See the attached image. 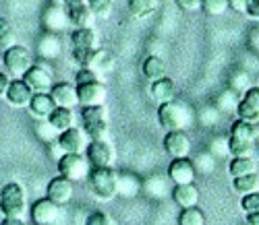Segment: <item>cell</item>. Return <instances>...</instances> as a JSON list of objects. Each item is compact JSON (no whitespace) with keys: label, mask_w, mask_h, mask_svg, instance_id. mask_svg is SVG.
<instances>
[{"label":"cell","mask_w":259,"mask_h":225,"mask_svg":"<svg viewBox=\"0 0 259 225\" xmlns=\"http://www.w3.org/2000/svg\"><path fill=\"white\" fill-rule=\"evenodd\" d=\"M158 122L166 130H189L195 124V111L189 103L172 99L158 105Z\"/></svg>","instance_id":"cell-1"},{"label":"cell","mask_w":259,"mask_h":225,"mask_svg":"<svg viewBox=\"0 0 259 225\" xmlns=\"http://www.w3.org/2000/svg\"><path fill=\"white\" fill-rule=\"evenodd\" d=\"M90 188L96 198L100 200H112L116 196V184H118V172L108 165V167H92L90 170Z\"/></svg>","instance_id":"cell-2"},{"label":"cell","mask_w":259,"mask_h":225,"mask_svg":"<svg viewBox=\"0 0 259 225\" xmlns=\"http://www.w3.org/2000/svg\"><path fill=\"white\" fill-rule=\"evenodd\" d=\"M27 209V192L19 182H9L0 188V213L5 217L23 219Z\"/></svg>","instance_id":"cell-3"},{"label":"cell","mask_w":259,"mask_h":225,"mask_svg":"<svg viewBox=\"0 0 259 225\" xmlns=\"http://www.w3.org/2000/svg\"><path fill=\"white\" fill-rule=\"evenodd\" d=\"M228 149L232 157L251 155L255 149V130L251 124L236 118L228 130Z\"/></svg>","instance_id":"cell-4"},{"label":"cell","mask_w":259,"mask_h":225,"mask_svg":"<svg viewBox=\"0 0 259 225\" xmlns=\"http://www.w3.org/2000/svg\"><path fill=\"white\" fill-rule=\"evenodd\" d=\"M81 126L90 141H108V118L104 105L81 107Z\"/></svg>","instance_id":"cell-5"},{"label":"cell","mask_w":259,"mask_h":225,"mask_svg":"<svg viewBox=\"0 0 259 225\" xmlns=\"http://www.w3.org/2000/svg\"><path fill=\"white\" fill-rule=\"evenodd\" d=\"M33 54L29 48L21 46V43H13V46H9L5 52H3V64H5V71L15 77V79H21L27 69L33 64Z\"/></svg>","instance_id":"cell-6"},{"label":"cell","mask_w":259,"mask_h":225,"mask_svg":"<svg viewBox=\"0 0 259 225\" xmlns=\"http://www.w3.org/2000/svg\"><path fill=\"white\" fill-rule=\"evenodd\" d=\"M58 176H64L71 182H79V180H85L90 176V161L85 153H62L58 157V163H56Z\"/></svg>","instance_id":"cell-7"},{"label":"cell","mask_w":259,"mask_h":225,"mask_svg":"<svg viewBox=\"0 0 259 225\" xmlns=\"http://www.w3.org/2000/svg\"><path fill=\"white\" fill-rule=\"evenodd\" d=\"M90 139L85 134L83 128H77V126H71L67 130L58 132L56 137V147L62 153H85V147H88Z\"/></svg>","instance_id":"cell-8"},{"label":"cell","mask_w":259,"mask_h":225,"mask_svg":"<svg viewBox=\"0 0 259 225\" xmlns=\"http://www.w3.org/2000/svg\"><path fill=\"white\" fill-rule=\"evenodd\" d=\"M21 79L29 85V89L33 93H50V89L54 85L52 71L48 69L46 64H37V62H33L27 69V73Z\"/></svg>","instance_id":"cell-9"},{"label":"cell","mask_w":259,"mask_h":225,"mask_svg":"<svg viewBox=\"0 0 259 225\" xmlns=\"http://www.w3.org/2000/svg\"><path fill=\"white\" fill-rule=\"evenodd\" d=\"M62 9L67 11L69 17V25L73 27H94L96 15L92 13V9L88 7L85 0H60Z\"/></svg>","instance_id":"cell-10"},{"label":"cell","mask_w":259,"mask_h":225,"mask_svg":"<svg viewBox=\"0 0 259 225\" xmlns=\"http://www.w3.org/2000/svg\"><path fill=\"white\" fill-rule=\"evenodd\" d=\"M77 97L81 107H90V105H104L108 99V89L102 81L94 83H83L77 85Z\"/></svg>","instance_id":"cell-11"},{"label":"cell","mask_w":259,"mask_h":225,"mask_svg":"<svg viewBox=\"0 0 259 225\" xmlns=\"http://www.w3.org/2000/svg\"><path fill=\"white\" fill-rule=\"evenodd\" d=\"M162 143H164L166 153L172 157V159L191 155V139H189L187 130H166Z\"/></svg>","instance_id":"cell-12"},{"label":"cell","mask_w":259,"mask_h":225,"mask_svg":"<svg viewBox=\"0 0 259 225\" xmlns=\"http://www.w3.org/2000/svg\"><path fill=\"white\" fill-rule=\"evenodd\" d=\"M85 157L92 167H108L114 161V149L108 141H90L85 147Z\"/></svg>","instance_id":"cell-13"},{"label":"cell","mask_w":259,"mask_h":225,"mask_svg":"<svg viewBox=\"0 0 259 225\" xmlns=\"http://www.w3.org/2000/svg\"><path fill=\"white\" fill-rule=\"evenodd\" d=\"M197 178L195 165L189 157H179V159H172L168 165V180L172 184H193Z\"/></svg>","instance_id":"cell-14"},{"label":"cell","mask_w":259,"mask_h":225,"mask_svg":"<svg viewBox=\"0 0 259 225\" xmlns=\"http://www.w3.org/2000/svg\"><path fill=\"white\" fill-rule=\"evenodd\" d=\"M73 192H75L73 182H71V180H67L64 176L52 178L50 182H48V186H46V196H48L52 202H56L58 207L67 205V202L73 198Z\"/></svg>","instance_id":"cell-15"},{"label":"cell","mask_w":259,"mask_h":225,"mask_svg":"<svg viewBox=\"0 0 259 225\" xmlns=\"http://www.w3.org/2000/svg\"><path fill=\"white\" fill-rule=\"evenodd\" d=\"M50 97L56 103V107H77L79 105V97H77V85L67 83V81H60L54 83L50 89Z\"/></svg>","instance_id":"cell-16"},{"label":"cell","mask_w":259,"mask_h":225,"mask_svg":"<svg viewBox=\"0 0 259 225\" xmlns=\"http://www.w3.org/2000/svg\"><path fill=\"white\" fill-rule=\"evenodd\" d=\"M31 221L35 225H52L58 219V205L52 202L48 196L37 198L31 205Z\"/></svg>","instance_id":"cell-17"},{"label":"cell","mask_w":259,"mask_h":225,"mask_svg":"<svg viewBox=\"0 0 259 225\" xmlns=\"http://www.w3.org/2000/svg\"><path fill=\"white\" fill-rule=\"evenodd\" d=\"M31 97H33V91H31L29 85L23 79H11V85H9L7 95H5L9 105H13V107H27Z\"/></svg>","instance_id":"cell-18"},{"label":"cell","mask_w":259,"mask_h":225,"mask_svg":"<svg viewBox=\"0 0 259 225\" xmlns=\"http://www.w3.org/2000/svg\"><path fill=\"white\" fill-rule=\"evenodd\" d=\"M54 107H56V103L52 101L50 93H33V97L27 105V111H29L31 118H35L39 122H46L54 111Z\"/></svg>","instance_id":"cell-19"},{"label":"cell","mask_w":259,"mask_h":225,"mask_svg":"<svg viewBox=\"0 0 259 225\" xmlns=\"http://www.w3.org/2000/svg\"><path fill=\"white\" fill-rule=\"evenodd\" d=\"M172 200L177 202L181 209H191L199 205V188L193 184H177L172 188Z\"/></svg>","instance_id":"cell-20"},{"label":"cell","mask_w":259,"mask_h":225,"mask_svg":"<svg viewBox=\"0 0 259 225\" xmlns=\"http://www.w3.org/2000/svg\"><path fill=\"white\" fill-rule=\"evenodd\" d=\"M149 95L152 99L160 105V103H166V101H172L177 97V85L172 79L168 77H162L158 81H152V87H149Z\"/></svg>","instance_id":"cell-21"},{"label":"cell","mask_w":259,"mask_h":225,"mask_svg":"<svg viewBox=\"0 0 259 225\" xmlns=\"http://www.w3.org/2000/svg\"><path fill=\"white\" fill-rule=\"evenodd\" d=\"M69 25V17H67V11L58 5H50L44 13V27L48 33H58L62 31L64 27Z\"/></svg>","instance_id":"cell-22"},{"label":"cell","mask_w":259,"mask_h":225,"mask_svg":"<svg viewBox=\"0 0 259 225\" xmlns=\"http://www.w3.org/2000/svg\"><path fill=\"white\" fill-rule=\"evenodd\" d=\"M37 54L44 58V60H54V58H58V56L62 54V43H60L58 35H56V33H48V31L41 35V39H39V43H37Z\"/></svg>","instance_id":"cell-23"},{"label":"cell","mask_w":259,"mask_h":225,"mask_svg":"<svg viewBox=\"0 0 259 225\" xmlns=\"http://www.w3.org/2000/svg\"><path fill=\"white\" fill-rule=\"evenodd\" d=\"M141 73L147 81H158V79L166 77V62L156 54H149L141 62Z\"/></svg>","instance_id":"cell-24"},{"label":"cell","mask_w":259,"mask_h":225,"mask_svg":"<svg viewBox=\"0 0 259 225\" xmlns=\"http://www.w3.org/2000/svg\"><path fill=\"white\" fill-rule=\"evenodd\" d=\"M73 48H98V33L94 27H75L71 31Z\"/></svg>","instance_id":"cell-25"},{"label":"cell","mask_w":259,"mask_h":225,"mask_svg":"<svg viewBox=\"0 0 259 225\" xmlns=\"http://www.w3.org/2000/svg\"><path fill=\"white\" fill-rule=\"evenodd\" d=\"M239 103H241V95L234 93L232 89H224V91L218 93L215 99H213V105H215V109H218L220 114H236Z\"/></svg>","instance_id":"cell-26"},{"label":"cell","mask_w":259,"mask_h":225,"mask_svg":"<svg viewBox=\"0 0 259 225\" xmlns=\"http://www.w3.org/2000/svg\"><path fill=\"white\" fill-rule=\"evenodd\" d=\"M46 122L56 132H62V130L75 126V114H73V109H69V107H54V111L50 114V118Z\"/></svg>","instance_id":"cell-27"},{"label":"cell","mask_w":259,"mask_h":225,"mask_svg":"<svg viewBox=\"0 0 259 225\" xmlns=\"http://www.w3.org/2000/svg\"><path fill=\"white\" fill-rule=\"evenodd\" d=\"M257 172V161L251 155H241V157H232L228 163V174L232 178L239 176H247V174H255Z\"/></svg>","instance_id":"cell-28"},{"label":"cell","mask_w":259,"mask_h":225,"mask_svg":"<svg viewBox=\"0 0 259 225\" xmlns=\"http://www.w3.org/2000/svg\"><path fill=\"white\" fill-rule=\"evenodd\" d=\"M141 190V182L133 174H118V184H116V196H135Z\"/></svg>","instance_id":"cell-29"},{"label":"cell","mask_w":259,"mask_h":225,"mask_svg":"<svg viewBox=\"0 0 259 225\" xmlns=\"http://www.w3.org/2000/svg\"><path fill=\"white\" fill-rule=\"evenodd\" d=\"M156 7H158L156 0H128L126 3V9H128V13H131V17H135L139 21L152 17Z\"/></svg>","instance_id":"cell-30"},{"label":"cell","mask_w":259,"mask_h":225,"mask_svg":"<svg viewBox=\"0 0 259 225\" xmlns=\"http://www.w3.org/2000/svg\"><path fill=\"white\" fill-rule=\"evenodd\" d=\"M232 188L236 190V194H249V192H257L259 190V176L255 174H247V176H239V178H232Z\"/></svg>","instance_id":"cell-31"},{"label":"cell","mask_w":259,"mask_h":225,"mask_svg":"<svg viewBox=\"0 0 259 225\" xmlns=\"http://www.w3.org/2000/svg\"><path fill=\"white\" fill-rule=\"evenodd\" d=\"M193 165H195V172L197 174H201V176H209V174H213V170H215V157L209 153V151H201L199 155H195L193 157Z\"/></svg>","instance_id":"cell-32"},{"label":"cell","mask_w":259,"mask_h":225,"mask_svg":"<svg viewBox=\"0 0 259 225\" xmlns=\"http://www.w3.org/2000/svg\"><path fill=\"white\" fill-rule=\"evenodd\" d=\"M141 186L147 192V196L162 198L166 194V178L164 176H149L145 182H141Z\"/></svg>","instance_id":"cell-33"},{"label":"cell","mask_w":259,"mask_h":225,"mask_svg":"<svg viewBox=\"0 0 259 225\" xmlns=\"http://www.w3.org/2000/svg\"><path fill=\"white\" fill-rule=\"evenodd\" d=\"M114 66V58H112V54L108 52V50H102V48H98L96 50V56H94V62H92V69L96 71V73H108Z\"/></svg>","instance_id":"cell-34"},{"label":"cell","mask_w":259,"mask_h":225,"mask_svg":"<svg viewBox=\"0 0 259 225\" xmlns=\"http://www.w3.org/2000/svg\"><path fill=\"white\" fill-rule=\"evenodd\" d=\"M179 225H205V213L199 207L183 209L179 215Z\"/></svg>","instance_id":"cell-35"},{"label":"cell","mask_w":259,"mask_h":225,"mask_svg":"<svg viewBox=\"0 0 259 225\" xmlns=\"http://www.w3.org/2000/svg\"><path fill=\"white\" fill-rule=\"evenodd\" d=\"M96 50H98V48H73V50H71L73 62L79 66V69H92Z\"/></svg>","instance_id":"cell-36"},{"label":"cell","mask_w":259,"mask_h":225,"mask_svg":"<svg viewBox=\"0 0 259 225\" xmlns=\"http://www.w3.org/2000/svg\"><path fill=\"white\" fill-rule=\"evenodd\" d=\"M228 89H232L234 93H239V95H243L247 89L251 87V79H249V75L245 73V71H234L232 75H230V79H228Z\"/></svg>","instance_id":"cell-37"},{"label":"cell","mask_w":259,"mask_h":225,"mask_svg":"<svg viewBox=\"0 0 259 225\" xmlns=\"http://www.w3.org/2000/svg\"><path fill=\"white\" fill-rule=\"evenodd\" d=\"M228 9V0H201V11L209 17H222Z\"/></svg>","instance_id":"cell-38"},{"label":"cell","mask_w":259,"mask_h":225,"mask_svg":"<svg viewBox=\"0 0 259 225\" xmlns=\"http://www.w3.org/2000/svg\"><path fill=\"white\" fill-rule=\"evenodd\" d=\"M234 116L239 118V120H243V122H247V124H251V126L259 124V109L251 107V105L245 103V101L239 103V107H236V114H234Z\"/></svg>","instance_id":"cell-39"},{"label":"cell","mask_w":259,"mask_h":225,"mask_svg":"<svg viewBox=\"0 0 259 225\" xmlns=\"http://www.w3.org/2000/svg\"><path fill=\"white\" fill-rule=\"evenodd\" d=\"M207 151L215 157V159H220V157H228L230 155V149H228V137H213L211 141H209V147H207Z\"/></svg>","instance_id":"cell-40"},{"label":"cell","mask_w":259,"mask_h":225,"mask_svg":"<svg viewBox=\"0 0 259 225\" xmlns=\"http://www.w3.org/2000/svg\"><path fill=\"white\" fill-rule=\"evenodd\" d=\"M96 19H108L112 13V0H85Z\"/></svg>","instance_id":"cell-41"},{"label":"cell","mask_w":259,"mask_h":225,"mask_svg":"<svg viewBox=\"0 0 259 225\" xmlns=\"http://www.w3.org/2000/svg\"><path fill=\"white\" fill-rule=\"evenodd\" d=\"M220 120V111L215 109V105H207L203 109H199V122L205 126H215Z\"/></svg>","instance_id":"cell-42"},{"label":"cell","mask_w":259,"mask_h":225,"mask_svg":"<svg viewBox=\"0 0 259 225\" xmlns=\"http://www.w3.org/2000/svg\"><path fill=\"white\" fill-rule=\"evenodd\" d=\"M241 209L245 211V215L259 211V190L257 192H249V194H245L241 198Z\"/></svg>","instance_id":"cell-43"},{"label":"cell","mask_w":259,"mask_h":225,"mask_svg":"<svg viewBox=\"0 0 259 225\" xmlns=\"http://www.w3.org/2000/svg\"><path fill=\"white\" fill-rule=\"evenodd\" d=\"M85 225H114V221L104 211H92L85 219Z\"/></svg>","instance_id":"cell-44"},{"label":"cell","mask_w":259,"mask_h":225,"mask_svg":"<svg viewBox=\"0 0 259 225\" xmlns=\"http://www.w3.org/2000/svg\"><path fill=\"white\" fill-rule=\"evenodd\" d=\"M94 81H100V73H96L94 69H79L75 75V85L94 83Z\"/></svg>","instance_id":"cell-45"},{"label":"cell","mask_w":259,"mask_h":225,"mask_svg":"<svg viewBox=\"0 0 259 225\" xmlns=\"http://www.w3.org/2000/svg\"><path fill=\"white\" fill-rule=\"evenodd\" d=\"M241 101H245V103H249L251 107L259 109V85H257V87H249L247 91L241 95Z\"/></svg>","instance_id":"cell-46"},{"label":"cell","mask_w":259,"mask_h":225,"mask_svg":"<svg viewBox=\"0 0 259 225\" xmlns=\"http://www.w3.org/2000/svg\"><path fill=\"white\" fill-rule=\"evenodd\" d=\"M177 7L185 13H195L201 9V0H175Z\"/></svg>","instance_id":"cell-47"},{"label":"cell","mask_w":259,"mask_h":225,"mask_svg":"<svg viewBox=\"0 0 259 225\" xmlns=\"http://www.w3.org/2000/svg\"><path fill=\"white\" fill-rule=\"evenodd\" d=\"M11 35H13V29H11L9 19L0 17V46H5V41L11 39Z\"/></svg>","instance_id":"cell-48"},{"label":"cell","mask_w":259,"mask_h":225,"mask_svg":"<svg viewBox=\"0 0 259 225\" xmlns=\"http://www.w3.org/2000/svg\"><path fill=\"white\" fill-rule=\"evenodd\" d=\"M11 85V75L7 71H0V97L7 95V89Z\"/></svg>","instance_id":"cell-49"},{"label":"cell","mask_w":259,"mask_h":225,"mask_svg":"<svg viewBox=\"0 0 259 225\" xmlns=\"http://www.w3.org/2000/svg\"><path fill=\"white\" fill-rule=\"evenodd\" d=\"M0 225H29V223H25L21 217H3L0 219Z\"/></svg>","instance_id":"cell-50"},{"label":"cell","mask_w":259,"mask_h":225,"mask_svg":"<svg viewBox=\"0 0 259 225\" xmlns=\"http://www.w3.org/2000/svg\"><path fill=\"white\" fill-rule=\"evenodd\" d=\"M247 225H259V211L247 213Z\"/></svg>","instance_id":"cell-51"},{"label":"cell","mask_w":259,"mask_h":225,"mask_svg":"<svg viewBox=\"0 0 259 225\" xmlns=\"http://www.w3.org/2000/svg\"><path fill=\"white\" fill-rule=\"evenodd\" d=\"M253 130H255V143H259V124H255Z\"/></svg>","instance_id":"cell-52"},{"label":"cell","mask_w":259,"mask_h":225,"mask_svg":"<svg viewBox=\"0 0 259 225\" xmlns=\"http://www.w3.org/2000/svg\"><path fill=\"white\" fill-rule=\"evenodd\" d=\"M243 3H245V5H247V7H249V5H251V3H253V0H243ZM245 13H247V11H245Z\"/></svg>","instance_id":"cell-53"}]
</instances>
